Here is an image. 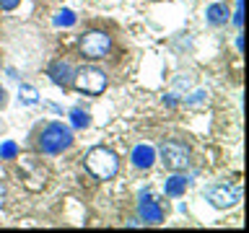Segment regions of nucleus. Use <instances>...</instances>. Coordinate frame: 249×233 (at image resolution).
Returning a JSON list of instances; mask_svg holds the SVG:
<instances>
[{
    "mask_svg": "<svg viewBox=\"0 0 249 233\" xmlns=\"http://www.w3.org/2000/svg\"><path fill=\"white\" fill-rule=\"evenodd\" d=\"M86 168H89L96 179L107 182V179H112L117 174L120 161H117V155L109 150V148H91L89 155H86Z\"/></svg>",
    "mask_w": 249,
    "mask_h": 233,
    "instance_id": "1",
    "label": "nucleus"
},
{
    "mask_svg": "<svg viewBox=\"0 0 249 233\" xmlns=\"http://www.w3.org/2000/svg\"><path fill=\"white\" fill-rule=\"evenodd\" d=\"M73 145V132L68 127H62V124L52 122L50 127L42 132V137H39V148H42V153L47 155H57L62 150H68V148Z\"/></svg>",
    "mask_w": 249,
    "mask_h": 233,
    "instance_id": "2",
    "label": "nucleus"
},
{
    "mask_svg": "<svg viewBox=\"0 0 249 233\" xmlns=\"http://www.w3.org/2000/svg\"><path fill=\"white\" fill-rule=\"evenodd\" d=\"M161 161L163 166H166L169 171H174V174H179V171H184L187 166H190V148H187L182 140H166V143L161 145Z\"/></svg>",
    "mask_w": 249,
    "mask_h": 233,
    "instance_id": "3",
    "label": "nucleus"
},
{
    "mask_svg": "<svg viewBox=\"0 0 249 233\" xmlns=\"http://www.w3.org/2000/svg\"><path fill=\"white\" fill-rule=\"evenodd\" d=\"M73 85L81 93H91L96 96L107 88V73L99 67H81L78 73H73Z\"/></svg>",
    "mask_w": 249,
    "mask_h": 233,
    "instance_id": "4",
    "label": "nucleus"
},
{
    "mask_svg": "<svg viewBox=\"0 0 249 233\" xmlns=\"http://www.w3.org/2000/svg\"><path fill=\"white\" fill-rule=\"evenodd\" d=\"M208 202L213 205L215 210H229L239 202V186H233L229 182H218L208 189Z\"/></svg>",
    "mask_w": 249,
    "mask_h": 233,
    "instance_id": "5",
    "label": "nucleus"
},
{
    "mask_svg": "<svg viewBox=\"0 0 249 233\" xmlns=\"http://www.w3.org/2000/svg\"><path fill=\"white\" fill-rule=\"evenodd\" d=\"M112 50V39L104 31H89L81 36V52L91 60H101L104 54Z\"/></svg>",
    "mask_w": 249,
    "mask_h": 233,
    "instance_id": "6",
    "label": "nucleus"
},
{
    "mask_svg": "<svg viewBox=\"0 0 249 233\" xmlns=\"http://www.w3.org/2000/svg\"><path fill=\"white\" fill-rule=\"evenodd\" d=\"M138 213H140V220H145L148 225H159V223L163 220V210L159 207V202H153L151 197H143V200H140Z\"/></svg>",
    "mask_w": 249,
    "mask_h": 233,
    "instance_id": "7",
    "label": "nucleus"
},
{
    "mask_svg": "<svg viewBox=\"0 0 249 233\" xmlns=\"http://www.w3.org/2000/svg\"><path fill=\"white\" fill-rule=\"evenodd\" d=\"M50 78L57 85H70L73 83V67H70V62H65V60H57V62H52L50 65Z\"/></svg>",
    "mask_w": 249,
    "mask_h": 233,
    "instance_id": "8",
    "label": "nucleus"
},
{
    "mask_svg": "<svg viewBox=\"0 0 249 233\" xmlns=\"http://www.w3.org/2000/svg\"><path fill=\"white\" fill-rule=\"evenodd\" d=\"M156 161V150L151 145H138L135 150H132V163H135L138 168H151Z\"/></svg>",
    "mask_w": 249,
    "mask_h": 233,
    "instance_id": "9",
    "label": "nucleus"
},
{
    "mask_svg": "<svg viewBox=\"0 0 249 233\" xmlns=\"http://www.w3.org/2000/svg\"><path fill=\"white\" fill-rule=\"evenodd\" d=\"M163 192H166L169 197H182V194L187 192V179H184V176H179V174L169 176V179H166V184H163Z\"/></svg>",
    "mask_w": 249,
    "mask_h": 233,
    "instance_id": "10",
    "label": "nucleus"
},
{
    "mask_svg": "<svg viewBox=\"0 0 249 233\" xmlns=\"http://www.w3.org/2000/svg\"><path fill=\"white\" fill-rule=\"evenodd\" d=\"M208 23H213V26H221V23H226L229 21V8L226 5H221V3H213L208 8Z\"/></svg>",
    "mask_w": 249,
    "mask_h": 233,
    "instance_id": "11",
    "label": "nucleus"
},
{
    "mask_svg": "<svg viewBox=\"0 0 249 233\" xmlns=\"http://www.w3.org/2000/svg\"><path fill=\"white\" fill-rule=\"evenodd\" d=\"M54 26H75V21H78V16L73 13V11H70V8H62V11H57V13H54Z\"/></svg>",
    "mask_w": 249,
    "mask_h": 233,
    "instance_id": "12",
    "label": "nucleus"
},
{
    "mask_svg": "<svg viewBox=\"0 0 249 233\" xmlns=\"http://www.w3.org/2000/svg\"><path fill=\"white\" fill-rule=\"evenodd\" d=\"M18 99H21V104H26V106H34L36 101H39V93L34 85H29V83H23L21 88H18Z\"/></svg>",
    "mask_w": 249,
    "mask_h": 233,
    "instance_id": "13",
    "label": "nucleus"
},
{
    "mask_svg": "<svg viewBox=\"0 0 249 233\" xmlns=\"http://www.w3.org/2000/svg\"><path fill=\"white\" fill-rule=\"evenodd\" d=\"M70 122H73V127L86 130V127L91 124V114L83 112V109H73V112H70Z\"/></svg>",
    "mask_w": 249,
    "mask_h": 233,
    "instance_id": "14",
    "label": "nucleus"
},
{
    "mask_svg": "<svg viewBox=\"0 0 249 233\" xmlns=\"http://www.w3.org/2000/svg\"><path fill=\"white\" fill-rule=\"evenodd\" d=\"M0 155H3L5 161L16 158V155H18V145H16L13 140H8V143H3V145H0Z\"/></svg>",
    "mask_w": 249,
    "mask_h": 233,
    "instance_id": "15",
    "label": "nucleus"
},
{
    "mask_svg": "<svg viewBox=\"0 0 249 233\" xmlns=\"http://www.w3.org/2000/svg\"><path fill=\"white\" fill-rule=\"evenodd\" d=\"M233 23L241 29V23H244V5H241V0H239V8H236V13H233Z\"/></svg>",
    "mask_w": 249,
    "mask_h": 233,
    "instance_id": "16",
    "label": "nucleus"
},
{
    "mask_svg": "<svg viewBox=\"0 0 249 233\" xmlns=\"http://www.w3.org/2000/svg\"><path fill=\"white\" fill-rule=\"evenodd\" d=\"M18 3H21V0H0V8H3V11H13Z\"/></svg>",
    "mask_w": 249,
    "mask_h": 233,
    "instance_id": "17",
    "label": "nucleus"
},
{
    "mask_svg": "<svg viewBox=\"0 0 249 233\" xmlns=\"http://www.w3.org/2000/svg\"><path fill=\"white\" fill-rule=\"evenodd\" d=\"M3 101H5V88L0 85V106H3Z\"/></svg>",
    "mask_w": 249,
    "mask_h": 233,
    "instance_id": "18",
    "label": "nucleus"
},
{
    "mask_svg": "<svg viewBox=\"0 0 249 233\" xmlns=\"http://www.w3.org/2000/svg\"><path fill=\"white\" fill-rule=\"evenodd\" d=\"M3 197H5V189L0 186V205H3Z\"/></svg>",
    "mask_w": 249,
    "mask_h": 233,
    "instance_id": "19",
    "label": "nucleus"
}]
</instances>
